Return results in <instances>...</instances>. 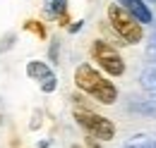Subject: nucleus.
Masks as SVG:
<instances>
[{"label":"nucleus","instance_id":"nucleus-5","mask_svg":"<svg viewBox=\"0 0 156 148\" xmlns=\"http://www.w3.org/2000/svg\"><path fill=\"white\" fill-rule=\"evenodd\" d=\"M118 5L125 7L139 24H149L151 22V12H149V7H147L144 0H118Z\"/></svg>","mask_w":156,"mask_h":148},{"label":"nucleus","instance_id":"nucleus-4","mask_svg":"<svg viewBox=\"0 0 156 148\" xmlns=\"http://www.w3.org/2000/svg\"><path fill=\"white\" fill-rule=\"evenodd\" d=\"M91 57L96 60V65L108 74V76H120L125 74V60L120 57L115 48L108 43V41H94L91 43Z\"/></svg>","mask_w":156,"mask_h":148},{"label":"nucleus","instance_id":"nucleus-8","mask_svg":"<svg viewBox=\"0 0 156 148\" xmlns=\"http://www.w3.org/2000/svg\"><path fill=\"white\" fill-rule=\"evenodd\" d=\"M62 7H65V0H53V7H51V12H53V15H58Z\"/></svg>","mask_w":156,"mask_h":148},{"label":"nucleus","instance_id":"nucleus-6","mask_svg":"<svg viewBox=\"0 0 156 148\" xmlns=\"http://www.w3.org/2000/svg\"><path fill=\"white\" fill-rule=\"evenodd\" d=\"M27 74H29L31 79H39L41 84H43L46 79H51V76H53L51 67H48L46 62H39V60H34V62H29V65H27Z\"/></svg>","mask_w":156,"mask_h":148},{"label":"nucleus","instance_id":"nucleus-9","mask_svg":"<svg viewBox=\"0 0 156 148\" xmlns=\"http://www.w3.org/2000/svg\"><path fill=\"white\" fill-rule=\"evenodd\" d=\"M149 2H156V0H149Z\"/></svg>","mask_w":156,"mask_h":148},{"label":"nucleus","instance_id":"nucleus-2","mask_svg":"<svg viewBox=\"0 0 156 148\" xmlns=\"http://www.w3.org/2000/svg\"><path fill=\"white\" fill-rule=\"evenodd\" d=\"M108 22H111V26H113V31H115L118 36L122 38L125 43H130V45H137L139 41H144V31H142V24L137 22L125 7H120L118 2L113 5H108Z\"/></svg>","mask_w":156,"mask_h":148},{"label":"nucleus","instance_id":"nucleus-3","mask_svg":"<svg viewBox=\"0 0 156 148\" xmlns=\"http://www.w3.org/2000/svg\"><path fill=\"white\" fill-rule=\"evenodd\" d=\"M75 119H77V124L82 129L89 131L98 141H111V139L115 136V124H113L108 117H101V115H96V112H91V110L77 108V110H75Z\"/></svg>","mask_w":156,"mask_h":148},{"label":"nucleus","instance_id":"nucleus-7","mask_svg":"<svg viewBox=\"0 0 156 148\" xmlns=\"http://www.w3.org/2000/svg\"><path fill=\"white\" fill-rule=\"evenodd\" d=\"M27 29H29V31H36V34H39L41 38L46 36V31H43V29H41L39 24H34V22H29V24H27Z\"/></svg>","mask_w":156,"mask_h":148},{"label":"nucleus","instance_id":"nucleus-1","mask_svg":"<svg viewBox=\"0 0 156 148\" xmlns=\"http://www.w3.org/2000/svg\"><path fill=\"white\" fill-rule=\"evenodd\" d=\"M75 84L77 89L89 93L91 98H96L103 105H113L118 100V89L111 79H106L101 72H96L91 65H79L75 69Z\"/></svg>","mask_w":156,"mask_h":148}]
</instances>
